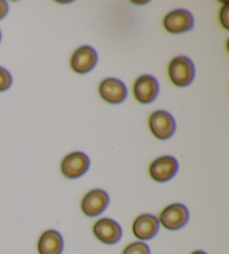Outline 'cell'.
<instances>
[{
	"mask_svg": "<svg viewBox=\"0 0 229 254\" xmlns=\"http://www.w3.org/2000/svg\"><path fill=\"white\" fill-rule=\"evenodd\" d=\"M149 127L152 134L159 140L171 138L175 131L173 117L167 111H156L149 118Z\"/></svg>",
	"mask_w": 229,
	"mask_h": 254,
	"instance_id": "obj_3",
	"label": "cell"
},
{
	"mask_svg": "<svg viewBox=\"0 0 229 254\" xmlns=\"http://www.w3.org/2000/svg\"><path fill=\"white\" fill-rule=\"evenodd\" d=\"M109 203L110 197L107 191L102 190H93L83 197L81 208L86 216L95 217L105 211Z\"/></svg>",
	"mask_w": 229,
	"mask_h": 254,
	"instance_id": "obj_6",
	"label": "cell"
},
{
	"mask_svg": "<svg viewBox=\"0 0 229 254\" xmlns=\"http://www.w3.org/2000/svg\"><path fill=\"white\" fill-rule=\"evenodd\" d=\"M178 161L171 156H164L152 161L149 167L150 176L158 183H166L172 179L178 172Z\"/></svg>",
	"mask_w": 229,
	"mask_h": 254,
	"instance_id": "obj_5",
	"label": "cell"
},
{
	"mask_svg": "<svg viewBox=\"0 0 229 254\" xmlns=\"http://www.w3.org/2000/svg\"><path fill=\"white\" fill-rule=\"evenodd\" d=\"M189 221V211L182 204L175 203L167 206L161 212L159 223L167 230L175 231L180 230L187 224Z\"/></svg>",
	"mask_w": 229,
	"mask_h": 254,
	"instance_id": "obj_2",
	"label": "cell"
},
{
	"mask_svg": "<svg viewBox=\"0 0 229 254\" xmlns=\"http://www.w3.org/2000/svg\"><path fill=\"white\" fill-rule=\"evenodd\" d=\"M168 73L172 84L179 87L188 86L195 78V65L186 56H178L170 62Z\"/></svg>",
	"mask_w": 229,
	"mask_h": 254,
	"instance_id": "obj_1",
	"label": "cell"
},
{
	"mask_svg": "<svg viewBox=\"0 0 229 254\" xmlns=\"http://www.w3.org/2000/svg\"><path fill=\"white\" fill-rule=\"evenodd\" d=\"M8 9H9V7H8V3L6 1H2V0H0V20H1L3 17H5L8 14Z\"/></svg>",
	"mask_w": 229,
	"mask_h": 254,
	"instance_id": "obj_17",
	"label": "cell"
},
{
	"mask_svg": "<svg viewBox=\"0 0 229 254\" xmlns=\"http://www.w3.org/2000/svg\"><path fill=\"white\" fill-rule=\"evenodd\" d=\"M12 83V77L10 73L6 68L0 67V92H3L10 87Z\"/></svg>",
	"mask_w": 229,
	"mask_h": 254,
	"instance_id": "obj_15",
	"label": "cell"
},
{
	"mask_svg": "<svg viewBox=\"0 0 229 254\" xmlns=\"http://www.w3.org/2000/svg\"><path fill=\"white\" fill-rule=\"evenodd\" d=\"M0 41H1V32H0Z\"/></svg>",
	"mask_w": 229,
	"mask_h": 254,
	"instance_id": "obj_19",
	"label": "cell"
},
{
	"mask_svg": "<svg viewBox=\"0 0 229 254\" xmlns=\"http://www.w3.org/2000/svg\"><path fill=\"white\" fill-rule=\"evenodd\" d=\"M191 254H207V253L202 252V251H195V252H192Z\"/></svg>",
	"mask_w": 229,
	"mask_h": 254,
	"instance_id": "obj_18",
	"label": "cell"
},
{
	"mask_svg": "<svg viewBox=\"0 0 229 254\" xmlns=\"http://www.w3.org/2000/svg\"><path fill=\"white\" fill-rule=\"evenodd\" d=\"M133 94L138 102L142 104L151 103L159 94V83L151 75L140 76L134 82Z\"/></svg>",
	"mask_w": 229,
	"mask_h": 254,
	"instance_id": "obj_7",
	"label": "cell"
},
{
	"mask_svg": "<svg viewBox=\"0 0 229 254\" xmlns=\"http://www.w3.org/2000/svg\"><path fill=\"white\" fill-rule=\"evenodd\" d=\"M90 167V159L84 152L75 151L65 157L60 164L61 174L66 178L75 179L84 175Z\"/></svg>",
	"mask_w": 229,
	"mask_h": 254,
	"instance_id": "obj_4",
	"label": "cell"
},
{
	"mask_svg": "<svg viewBox=\"0 0 229 254\" xmlns=\"http://www.w3.org/2000/svg\"><path fill=\"white\" fill-rule=\"evenodd\" d=\"M159 220L151 214H142L138 216L132 225V232L136 239L151 240L157 235L159 231Z\"/></svg>",
	"mask_w": 229,
	"mask_h": 254,
	"instance_id": "obj_12",
	"label": "cell"
},
{
	"mask_svg": "<svg viewBox=\"0 0 229 254\" xmlns=\"http://www.w3.org/2000/svg\"><path fill=\"white\" fill-rule=\"evenodd\" d=\"M98 63V54L93 47L82 46L70 58V67L78 74L89 73Z\"/></svg>",
	"mask_w": 229,
	"mask_h": 254,
	"instance_id": "obj_8",
	"label": "cell"
},
{
	"mask_svg": "<svg viewBox=\"0 0 229 254\" xmlns=\"http://www.w3.org/2000/svg\"><path fill=\"white\" fill-rule=\"evenodd\" d=\"M220 21L224 26V28L229 29V5L225 3L222 11H220Z\"/></svg>",
	"mask_w": 229,
	"mask_h": 254,
	"instance_id": "obj_16",
	"label": "cell"
},
{
	"mask_svg": "<svg viewBox=\"0 0 229 254\" xmlns=\"http://www.w3.org/2000/svg\"><path fill=\"white\" fill-rule=\"evenodd\" d=\"M95 238L104 244H115L122 238V229L111 218H101L93 226Z\"/></svg>",
	"mask_w": 229,
	"mask_h": 254,
	"instance_id": "obj_10",
	"label": "cell"
},
{
	"mask_svg": "<svg viewBox=\"0 0 229 254\" xmlns=\"http://www.w3.org/2000/svg\"><path fill=\"white\" fill-rule=\"evenodd\" d=\"M164 26L170 34L186 33L193 27V17L188 10H173L165 17Z\"/></svg>",
	"mask_w": 229,
	"mask_h": 254,
	"instance_id": "obj_11",
	"label": "cell"
},
{
	"mask_svg": "<svg viewBox=\"0 0 229 254\" xmlns=\"http://www.w3.org/2000/svg\"><path fill=\"white\" fill-rule=\"evenodd\" d=\"M99 93L105 102L110 104H118L126 99L127 89L122 81L114 77H109L101 82Z\"/></svg>",
	"mask_w": 229,
	"mask_h": 254,
	"instance_id": "obj_9",
	"label": "cell"
},
{
	"mask_svg": "<svg viewBox=\"0 0 229 254\" xmlns=\"http://www.w3.org/2000/svg\"><path fill=\"white\" fill-rule=\"evenodd\" d=\"M64 248V241L59 232L48 230L41 235L38 241L39 254H61Z\"/></svg>",
	"mask_w": 229,
	"mask_h": 254,
	"instance_id": "obj_13",
	"label": "cell"
},
{
	"mask_svg": "<svg viewBox=\"0 0 229 254\" xmlns=\"http://www.w3.org/2000/svg\"><path fill=\"white\" fill-rule=\"evenodd\" d=\"M122 254H150V249L143 242H134L127 245Z\"/></svg>",
	"mask_w": 229,
	"mask_h": 254,
	"instance_id": "obj_14",
	"label": "cell"
}]
</instances>
